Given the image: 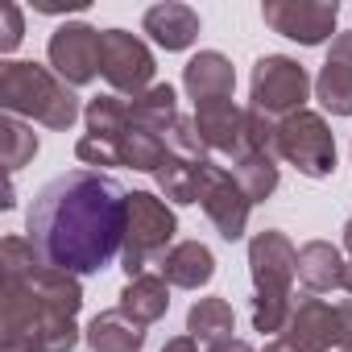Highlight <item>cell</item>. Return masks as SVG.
Here are the masks:
<instances>
[{
    "label": "cell",
    "instance_id": "1",
    "mask_svg": "<svg viewBox=\"0 0 352 352\" xmlns=\"http://www.w3.org/2000/svg\"><path fill=\"white\" fill-rule=\"evenodd\" d=\"M129 191L104 170H67L46 183L25 216L38 257L75 278L100 274L124 249Z\"/></svg>",
    "mask_w": 352,
    "mask_h": 352
},
{
    "label": "cell",
    "instance_id": "13",
    "mask_svg": "<svg viewBox=\"0 0 352 352\" xmlns=\"http://www.w3.org/2000/svg\"><path fill=\"white\" fill-rule=\"evenodd\" d=\"M315 100L331 116H352V30L336 34L315 75Z\"/></svg>",
    "mask_w": 352,
    "mask_h": 352
},
{
    "label": "cell",
    "instance_id": "30",
    "mask_svg": "<svg viewBox=\"0 0 352 352\" xmlns=\"http://www.w3.org/2000/svg\"><path fill=\"white\" fill-rule=\"evenodd\" d=\"M75 157L83 162V166H124L120 162V145L116 141H104V137H79V145H75Z\"/></svg>",
    "mask_w": 352,
    "mask_h": 352
},
{
    "label": "cell",
    "instance_id": "28",
    "mask_svg": "<svg viewBox=\"0 0 352 352\" xmlns=\"http://www.w3.org/2000/svg\"><path fill=\"white\" fill-rule=\"evenodd\" d=\"M166 153L170 157H183V162H208V141H204V133H199V124H195V116H179L170 124V133H166Z\"/></svg>",
    "mask_w": 352,
    "mask_h": 352
},
{
    "label": "cell",
    "instance_id": "26",
    "mask_svg": "<svg viewBox=\"0 0 352 352\" xmlns=\"http://www.w3.org/2000/svg\"><path fill=\"white\" fill-rule=\"evenodd\" d=\"M166 157H170V153H166V137L145 133V129H137V124H133L129 137L120 141V162L133 166V170H141V174H157Z\"/></svg>",
    "mask_w": 352,
    "mask_h": 352
},
{
    "label": "cell",
    "instance_id": "14",
    "mask_svg": "<svg viewBox=\"0 0 352 352\" xmlns=\"http://www.w3.org/2000/svg\"><path fill=\"white\" fill-rule=\"evenodd\" d=\"M245 120H249V108H236L232 100H216V104H199L195 108V124L208 141V149L241 162L249 157V133H245Z\"/></svg>",
    "mask_w": 352,
    "mask_h": 352
},
{
    "label": "cell",
    "instance_id": "36",
    "mask_svg": "<svg viewBox=\"0 0 352 352\" xmlns=\"http://www.w3.org/2000/svg\"><path fill=\"white\" fill-rule=\"evenodd\" d=\"M265 352H298V348H294V344H286V340L278 336V340H270V348H265Z\"/></svg>",
    "mask_w": 352,
    "mask_h": 352
},
{
    "label": "cell",
    "instance_id": "39",
    "mask_svg": "<svg viewBox=\"0 0 352 352\" xmlns=\"http://www.w3.org/2000/svg\"><path fill=\"white\" fill-rule=\"evenodd\" d=\"M331 352H348V348H331Z\"/></svg>",
    "mask_w": 352,
    "mask_h": 352
},
{
    "label": "cell",
    "instance_id": "5",
    "mask_svg": "<svg viewBox=\"0 0 352 352\" xmlns=\"http://www.w3.org/2000/svg\"><path fill=\"white\" fill-rule=\"evenodd\" d=\"M311 96V75L298 58L286 54H265L253 63V83H249V100L257 112H265L270 120H286L294 112L307 108Z\"/></svg>",
    "mask_w": 352,
    "mask_h": 352
},
{
    "label": "cell",
    "instance_id": "18",
    "mask_svg": "<svg viewBox=\"0 0 352 352\" xmlns=\"http://www.w3.org/2000/svg\"><path fill=\"white\" fill-rule=\"evenodd\" d=\"M344 253L331 245V241H307L298 249V282L311 290V294H327V290H340L344 286Z\"/></svg>",
    "mask_w": 352,
    "mask_h": 352
},
{
    "label": "cell",
    "instance_id": "35",
    "mask_svg": "<svg viewBox=\"0 0 352 352\" xmlns=\"http://www.w3.org/2000/svg\"><path fill=\"white\" fill-rule=\"evenodd\" d=\"M87 5V0H71V5H54V0H38V13H71V9H83Z\"/></svg>",
    "mask_w": 352,
    "mask_h": 352
},
{
    "label": "cell",
    "instance_id": "22",
    "mask_svg": "<svg viewBox=\"0 0 352 352\" xmlns=\"http://www.w3.org/2000/svg\"><path fill=\"white\" fill-rule=\"evenodd\" d=\"M83 124H87L91 137H104V141H116L120 145L129 137V129H133L129 100H120V96H96V100H87Z\"/></svg>",
    "mask_w": 352,
    "mask_h": 352
},
{
    "label": "cell",
    "instance_id": "12",
    "mask_svg": "<svg viewBox=\"0 0 352 352\" xmlns=\"http://www.w3.org/2000/svg\"><path fill=\"white\" fill-rule=\"evenodd\" d=\"M286 344H294L298 352H331L344 348V331H340V311L315 294L298 298L290 311V323L282 331Z\"/></svg>",
    "mask_w": 352,
    "mask_h": 352
},
{
    "label": "cell",
    "instance_id": "24",
    "mask_svg": "<svg viewBox=\"0 0 352 352\" xmlns=\"http://www.w3.org/2000/svg\"><path fill=\"white\" fill-rule=\"evenodd\" d=\"M153 179H157V195H162V199L179 204V208H187V204H199V179H204V162L195 166V162H183V157H166V162H162V170L153 174Z\"/></svg>",
    "mask_w": 352,
    "mask_h": 352
},
{
    "label": "cell",
    "instance_id": "16",
    "mask_svg": "<svg viewBox=\"0 0 352 352\" xmlns=\"http://www.w3.org/2000/svg\"><path fill=\"white\" fill-rule=\"evenodd\" d=\"M141 30H145L166 54H174V50L195 46V38H199V13H195L191 5H179V0H166V5L145 9Z\"/></svg>",
    "mask_w": 352,
    "mask_h": 352
},
{
    "label": "cell",
    "instance_id": "25",
    "mask_svg": "<svg viewBox=\"0 0 352 352\" xmlns=\"http://www.w3.org/2000/svg\"><path fill=\"white\" fill-rule=\"evenodd\" d=\"M232 179L241 183V191L249 195V204H265L278 191V157H241L232 162Z\"/></svg>",
    "mask_w": 352,
    "mask_h": 352
},
{
    "label": "cell",
    "instance_id": "4",
    "mask_svg": "<svg viewBox=\"0 0 352 352\" xmlns=\"http://www.w3.org/2000/svg\"><path fill=\"white\" fill-rule=\"evenodd\" d=\"M174 232H179V220H174V208L153 195V191H133L129 195V224H124V249H120V270L129 278L149 274V265H157L174 245Z\"/></svg>",
    "mask_w": 352,
    "mask_h": 352
},
{
    "label": "cell",
    "instance_id": "17",
    "mask_svg": "<svg viewBox=\"0 0 352 352\" xmlns=\"http://www.w3.org/2000/svg\"><path fill=\"white\" fill-rule=\"evenodd\" d=\"M157 274L179 290H199V286H208L216 278V257H212V249L204 241H179L157 261Z\"/></svg>",
    "mask_w": 352,
    "mask_h": 352
},
{
    "label": "cell",
    "instance_id": "32",
    "mask_svg": "<svg viewBox=\"0 0 352 352\" xmlns=\"http://www.w3.org/2000/svg\"><path fill=\"white\" fill-rule=\"evenodd\" d=\"M336 311H340V331H344V348L352 352V298H344V302H340Z\"/></svg>",
    "mask_w": 352,
    "mask_h": 352
},
{
    "label": "cell",
    "instance_id": "23",
    "mask_svg": "<svg viewBox=\"0 0 352 352\" xmlns=\"http://www.w3.org/2000/svg\"><path fill=\"white\" fill-rule=\"evenodd\" d=\"M236 331V315H232V302L224 298H199L191 311H187V336H195L199 344H220Z\"/></svg>",
    "mask_w": 352,
    "mask_h": 352
},
{
    "label": "cell",
    "instance_id": "27",
    "mask_svg": "<svg viewBox=\"0 0 352 352\" xmlns=\"http://www.w3.org/2000/svg\"><path fill=\"white\" fill-rule=\"evenodd\" d=\"M0 149H5V170L17 174L21 166L34 162L38 153V133L30 124H21L17 116H0Z\"/></svg>",
    "mask_w": 352,
    "mask_h": 352
},
{
    "label": "cell",
    "instance_id": "2",
    "mask_svg": "<svg viewBox=\"0 0 352 352\" xmlns=\"http://www.w3.org/2000/svg\"><path fill=\"white\" fill-rule=\"evenodd\" d=\"M0 108L9 116H30L58 133H67L83 116L75 87H67L50 67L21 63V58L0 63Z\"/></svg>",
    "mask_w": 352,
    "mask_h": 352
},
{
    "label": "cell",
    "instance_id": "33",
    "mask_svg": "<svg viewBox=\"0 0 352 352\" xmlns=\"http://www.w3.org/2000/svg\"><path fill=\"white\" fill-rule=\"evenodd\" d=\"M208 352H257L249 340H236V336H228V340H220V344H212Z\"/></svg>",
    "mask_w": 352,
    "mask_h": 352
},
{
    "label": "cell",
    "instance_id": "21",
    "mask_svg": "<svg viewBox=\"0 0 352 352\" xmlns=\"http://www.w3.org/2000/svg\"><path fill=\"white\" fill-rule=\"evenodd\" d=\"M129 112H133V124H137V129L166 137L170 124L179 120V96H174L170 83H153L149 91H141V96L129 104Z\"/></svg>",
    "mask_w": 352,
    "mask_h": 352
},
{
    "label": "cell",
    "instance_id": "38",
    "mask_svg": "<svg viewBox=\"0 0 352 352\" xmlns=\"http://www.w3.org/2000/svg\"><path fill=\"white\" fill-rule=\"evenodd\" d=\"M344 290H348V298H352V261H348V270H344Z\"/></svg>",
    "mask_w": 352,
    "mask_h": 352
},
{
    "label": "cell",
    "instance_id": "10",
    "mask_svg": "<svg viewBox=\"0 0 352 352\" xmlns=\"http://www.w3.org/2000/svg\"><path fill=\"white\" fill-rule=\"evenodd\" d=\"M249 274H253V294L265 298H294L290 282L298 278V249L290 245L286 232L265 228L249 241Z\"/></svg>",
    "mask_w": 352,
    "mask_h": 352
},
{
    "label": "cell",
    "instance_id": "9",
    "mask_svg": "<svg viewBox=\"0 0 352 352\" xmlns=\"http://www.w3.org/2000/svg\"><path fill=\"white\" fill-rule=\"evenodd\" d=\"M46 58H50V71L67 87H87L100 75V30L83 21L58 25L46 42Z\"/></svg>",
    "mask_w": 352,
    "mask_h": 352
},
{
    "label": "cell",
    "instance_id": "8",
    "mask_svg": "<svg viewBox=\"0 0 352 352\" xmlns=\"http://www.w3.org/2000/svg\"><path fill=\"white\" fill-rule=\"evenodd\" d=\"M261 17L274 34H282L298 46H323L336 34L340 5L336 0H265Z\"/></svg>",
    "mask_w": 352,
    "mask_h": 352
},
{
    "label": "cell",
    "instance_id": "3",
    "mask_svg": "<svg viewBox=\"0 0 352 352\" xmlns=\"http://www.w3.org/2000/svg\"><path fill=\"white\" fill-rule=\"evenodd\" d=\"M0 352H71L83 340L75 319L46 311L21 282H5L0 290Z\"/></svg>",
    "mask_w": 352,
    "mask_h": 352
},
{
    "label": "cell",
    "instance_id": "19",
    "mask_svg": "<svg viewBox=\"0 0 352 352\" xmlns=\"http://www.w3.org/2000/svg\"><path fill=\"white\" fill-rule=\"evenodd\" d=\"M120 311H124L133 323H141V327L157 323V319L170 311V282H166L162 274L129 278L124 290H120Z\"/></svg>",
    "mask_w": 352,
    "mask_h": 352
},
{
    "label": "cell",
    "instance_id": "37",
    "mask_svg": "<svg viewBox=\"0 0 352 352\" xmlns=\"http://www.w3.org/2000/svg\"><path fill=\"white\" fill-rule=\"evenodd\" d=\"M344 249L352 253V216H348V224H344Z\"/></svg>",
    "mask_w": 352,
    "mask_h": 352
},
{
    "label": "cell",
    "instance_id": "7",
    "mask_svg": "<svg viewBox=\"0 0 352 352\" xmlns=\"http://www.w3.org/2000/svg\"><path fill=\"white\" fill-rule=\"evenodd\" d=\"M153 71H157L153 50L137 34H129V30H100V75L116 91L137 100L141 91L153 87Z\"/></svg>",
    "mask_w": 352,
    "mask_h": 352
},
{
    "label": "cell",
    "instance_id": "20",
    "mask_svg": "<svg viewBox=\"0 0 352 352\" xmlns=\"http://www.w3.org/2000/svg\"><path fill=\"white\" fill-rule=\"evenodd\" d=\"M83 340L91 344V352H141L145 348V327L133 323L120 307H112V311H100L87 323Z\"/></svg>",
    "mask_w": 352,
    "mask_h": 352
},
{
    "label": "cell",
    "instance_id": "6",
    "mask_svg": "<svg viewBox=\"0 0 352 352\" xmlns=\"http://www.w3.org/2000/svg\"><path fill=\"white\" fill-rule=\"evenodd\" d=\"M278 157L290 162L307 179H327L336 170V133H331V124L311 108L278 120Z\"/></svg>",
    "mask_w": 352,
    "mask_h": 352
},
{
    "label": "cell",
    "instance_id": "29",
    "mask_svg": "<svg viewBox=\"0 0 352 352\" xmlns=\"http://www.w3.org/2000/svg\"><path fill=\"white\" fill-rule=\"evenodd\" d=\"M290 311H294V298H265V294H253V327L261 336H282L286 323H290Z\"/></svg>",
    "mask_w": 352,
    "mask_h": 352
},
{
    "label": "cell",
    "instance_id": "11",
    "mask_svg": "<svg viewBox=\"0 0 352 352\" xmlns=\"http://www.w3.org/2000/svg\"><path fill=\"white\" fill-rule=\"evenodd\" d=\"M199 204L208 212V220L216 224V232L224 241H241L245 228H249V195L241 191V183L232 179V170L216 166V162H204V179H199Z\"/></svg>",
    "mask_w": 352,
    "mask_h": 352
},
{
    "label": "cell",
    "instance_id": "15",
    "mask_svg": "<svg viewBox=\"0 0 352 352\" xmlns=\"http://www.w3.org/2000/svg\"><path fill=\"white\" fill-rule=\"evenodd\" d=\"M183 91L199 104H216V100H232L236 91V71L220 50H199L187 67H183Z\"/></svg>",
    "mask_w": 352,
    "mask_h": 352
},
{
    "label": "cell",
    "instance_id": "34",
    "mask_svg": "<svg viewBox=\"0 0 352 352\" xmlns=\"http://www.w3.org/2000/svg\"><path fill=\"white\" fill-rule=\"evenodd\" d=\"M162 352H199V340L195 336H174V340H166Z\"/></svg>",
    "mask_w": 352,
    "mask_h": 352
},
{
    "label": "cell",
    "instance_id": "31",
    "mask_svg": "<svg viewBox=\"0 0 352 352\" xmlns=\"http://www.w3.org/2000/svg\"><path fill=\"white\" fill-rule=\"evenodd\" d=\"M25 38V21H21V9L13 5V0H5L0 5V54H13Z\"/></svg>",
    "mask_w": 352,
    "mask_h": 352
}]
</instances>
